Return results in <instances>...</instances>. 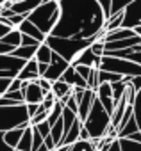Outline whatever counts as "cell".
Wrapping results in <instances>:
<instances>
[{
    "mask_svg": "<svg viewBox=\"0 0 141 151\" xmlns=\"http://www.w3.org/2000/svg\"><path fill=\"white\" fill-rule=\"evenodd\" d=\"M59 9H61L59 22L50 34L54 37L91 39L104 29L105 18L97 0H84V2L61 0Z\"/></svg>",
    "mask_w": 141,
    "mask_h": 151,
    "instance_id": "6da1fadb",
    "label": "cell"
},
{
    "mask_svg": "<svg viewBox=\"0 0 141 151\" xmlns=\"http://www.w3.org/2000/svg\"><path fill=\"white\" fill-rule=\"evenodd\" d=\"M104 30H100L95 37H91V39H63V37H54V36H47L45 37V45L54 52V53H57L61 59H64L68 64H72L73 60H75V57L82 52V50H86V48H89L95 41H104Z\"/></svg>",
    "mask_w": 141,
    "mask_h": 151,
    "instance_id": "7a4b0ae2",
    "label": "cell"
},
{
    "mask_svg": "<svg viewBox=\"0 0 141 151\" xmlns=\"http://www.w3.org/2000/svg\"><path fill=\"white\" fill-rule=\"evenodd\" d=\"M61 16V9H59V0H41V4L25 18L29 20L45 37L52 34L54 27L57 25Z\"/></svg>",
    "mask_w": 141,
    "mask_h": 151,
    "instance_id": "3957f363",
    "label": "cell"
},
{
    "mask_svg": "<svg viewBox=\"0 0 141 151\" xmlns=\"http://www.w3.org/2000/svg\"><path fill=\"white\" fill-rule=\"evenodd\" d=\"M109 126H111V117H109V114L102 109L100 101L95 98V101H93V105H91V110H89L88 117H86L84 123H82V128L88 132L89 140H93V139H104Z\"/></svg>",
    "mask_w": 141,
    "mask_h": 151,
    "instance_id": "277c9868",
    "label": "cell"
},
{
    "mask_svg": "<svg viewBox=\"0 0 141 151\" xmlns=\"http://www.w3.org/2000/svg\"><path fill=\"white\" fill-rule=\"evenodd\" d=\"M29 116L25 105L0 107V133H6L15 128H29Z\"/></svg>",
    "mask_w": 141,
    "mask_h": 151,
    "instance_id": "5b68a950",
    "label": "cell"
},
{
    "mask_svg": "<svg viewBox=\"0 0 141 151\" xmlns=\"http://www.w3.org/2000/svg\"><path fill=\"white\" fill-rule=\"evenodd\" d=\"M98 71H107V73H114L118 77L125 78H136L141 77V66L125 60V59H116V57H100V66Z\"/></svg>",
    "mask_w": 141,
    "mask_h": 151,
    "instance_id": "8992f818",
    "label": "cell"
},
{
    "mask_svg": "<svg viewBox=\"0 0 141 151\" xmlns=\"http://www.w3.org/2000/svg\"><path fill=\"white\" fill-rule=\"evenodd\" d=\"M141 27V0L136 2H129L127 7L123 9V22H121V29H136Z\"/></svg>",
    "mask_w": 141,
    "mask_h": 151,
    "instance_id": "52a82bcc",
    "label": "cell"
},
{
    "mask_svg": "<svg viewBox=\"0 0 141 151\" xmlns=\"http://www.w3.org/2000/svg\"><path fill=\"white\" fill-rule=\"evenodd\" d=\"M68 68H70V64H68L64 59H61L57 53L52 52L50 64H48V68H47V71H45V75H43L41 78H45V80H48V82H55V80H59V78L63 77V73H64Z\"/></svg>",
    "mask_w": 141,
    "mask_h": 151,
    "instance_id": "ba28073f",
    "label": "cell"
},
{
    "mask_svg": "<svg viewBox=\"0 0 141 151\" xmlns=\"http://www.w3.org/2000/svg\"><path fill=\"white\" fill-rule=\"evenodd\" d=\"M70 66H88V68L98 69V66H100V57L93 55V52H91L89 48H86V50H82V52L75 57V60L70 64Z\"/></svg>",
    "mask_w": 141,
    "mask_h": 151,
    "instance_id": "9c48e42d",
    "label": "cell"
},
{
    "mask_svg": "<svg viewBox=\"0 0 141 151\" xmlns=\"http://www.w3.org/2000/svg\"><path fill=\"white\" fill-rule=\"evenodd\" d=\"M39 4H41V0H16V2L11 4V11L15 14H20V16L27 18Z\"/></svg>",
    "mask_w": 141,
    "mask_h": 151,
    "instance_id": "30bf717a",
    "label": "cell"
},
{
    "mask_svg": "<svg viewBox=\"0 0 141 151\" xmlns=\"http://www.w3.org/2000/svg\"><path fill=\"white\" fill-rule=\"evenodd\" d=\"M16 78L22 80V82H36L39 78V75H38V62L34 59L25 62L23 68L20 69V73L16 75Z\"/></svg>",
    "mask_w": 141,
    "mask_h": 151,
    "instance_id": "8fae6325",
    "label": "cell"
},
{
    "mask_svg": "<svg viewBox=\"0 0 141 151\" xmlns=\"http://www.w3.org/2000/svg\"><path fill=\"white\" fill-rule=\"evenodd\" d=\"M23 60L13 57V55H0V71H9V73H15L18 75L20 69L23 68Z\"/></svg>",
    "mask_w": 141,
    "mask_h": 151,
    "instance_id": "7c38bea8",
    "label": "cell"
},
{
    "mask_svg": "<svg viewBox=\"0 0 141 151\" xmlns=\"http://www.w3.org/2000/svg\"><path fill=\"white\" fill-rule=\"evenodd\" d=\"M59 80H63L66 86H70V87H72V89H75V87H79V89H88L86 87V82L79 77V75H77V71L72 68V66H70L64 73H63V77L59 78Z\"/></svg>",
    "mask_w": 141,
    "mask_h": 151,
    "instance_id": "4fadbf2b",
    "label": "cell"
},
{
    "mask_svg": "<svg viewBox=\"0 0 141 151\" xmlns=\"http://www.w3.org/2000/svg\"><path fill=\"white\" fill-rule=\"evenodd\" d=\"M16 30H18L20 34H23V36H29L31 39H34V41H38V43H45V36H43L29 20H23Z\"/></svg>",
    "mask_w": 141,
    "mask_h": 151,
    "instance_id": "5bb4252c",
    "label": "cell"
},
{
    "mask_svg": "<svg viewBox=\"0 0 141 151\" xmlns=\"http://www.w3.org/2000/svg\"><path fill=\"white\" fill-rule=\"evenodd\" d=\"M81 128H82V123H81L79 119H75V121H73V124H72V128H70V130H68V133L64 135V139H63L61 146H73L75 142H79Z\"/></svg>",
    "mask_w": 141,
    "mask_h": 151,
    "instance_id": "9a60e30c",
    "label": "cell"
},
{
    "mask_svg": "<svg viewBox=\"0 0 141 151\" xmlns=\"http://www.w3.org/2000/svg\"><path fill=\"white\" fill-rule=\"evenodd\" d=\"M50 93L54 94L55 101H61L64 96H68L70 93H72V87L66 86L63 80H55V82H52V89H50Z\"/></svg>",
    "mask_w": 141,
    "mask_h": 151,
    "instance_id": "2e32d148",
    "label": "cell"
},
{
    "mask_svg": "<svg viewBox=\"0 0 141 151\" xmlns=\"http://www.w3.org/2000/svg\"><path fill=\"white\" fill-rule=\"evenodd\" d=\"M36 50H38V46H18L16 50H13L11 55L16 57V59H20V60H23V62H29V60L34 59Z\"/></svg>",
    "mask_w": 141,
    "mask_h": 151,
    "instance_id": "e0dca14e",
    "label": "cell"
},
{
    "mask_svg": "<svg viewBox=\"0 0 141 151\" xmlns=\"http://www.w3.org/2000/svg\"><path fill=\"white\" fill-rule=\"evenodd\" d=\"M132 36H136L132 30H129V29H118V30H114V32H109V34H105V36H104V43L123 41V39H129V37H132Z\"/></svg>",
    "mask_w": 141,
    "mask_h": 151,
    "instance_id": "ac0fdd59",
    "label": "cell"
},
{
    "mask_svg": "<svg viewBox=\"0 0 141 151\" xmlns=\"http://www.w3.org/2000/svg\"><path fill=\"white\" fill-rule=\"evenodd\" d=\"M50 59H52V50L45 45V43H41L39 46H38V50H36V55H34V60L38 62V64H50Z\"/></svg>",
    "mask_w": 141,
    "mask_h": 151,
    "instance_id": "d6986e66",
    "label": "cell"
},
{
    "mask_svg": "<svg viewBox=\"0 0 141 151\" xmlns=\"http://www.w3.org/2000/svg\"><path fill=\"white\" fill-rule=\"evenodd\" d=\"M23 130H25V128H15V130L6 132V133H4V142H6L9 147L16 149V146H18V142H20V139H22Z\"/></svg>",
    "mask_w": 141,
    "mask_h": 151,
    "instance_id": "ffe728a7",
    "label": "cell"
},
{
    "mask_svg": "<svg viewBox=\"0 0 141 151\" xmlns=\"http://www.w3.org/2000/svg\"><path fill=\"white\" fill-rule=\"evenodd\" d=\"M31 147H32V126L23 130L22 139L16 146V151H31Z\"/></svg>",
    "mask_w": 141,
    "mask_h": 151,
    "instance_id": "44dd1931",
    "label": "cell"
},
{
    "mask_svg": "<svg viewBox=\"0 0 141 151\" xmlns=\"http://www.w3.org/2000/svg\"><path fill=\"white\" fill-rule=\"evenodd\" d=\"M20 41H22V34L16 30V29H13L7 36H4L2 39H0V43L2 45H6V46H11L13 50H16L18 46H20Z\"/></svg>",
    "mask_w": 141,
    "mask_h": 151,
    "instance_id": "7402d4cb",
    "label": "cell"
},
{
    "mask_svg": "<svg viewBox=\"0 0 141 151\" xmlns=\"http://www.w3.org/2000/svg\"><path fill=\"white\" fill-rule=\"evenodd\" d=\"M63 109H64V105L63 103H59V101H55V105H54V109L48 112V117H47V123L52 126L59 117H61V114H63Z\"/></svg>",
    "mask_w": 141,
    "mask_h": 151,
    "instance_id": "603a6c76",
    "label": "cell"
},
{
    "mask_svg": "<svg viewBox=\"0 0 141 151\" xmlns=\"http://www.w3.org/2000/svg\"><path fill=\"white\" fill-rule=\"evenodd\" d=\"M118 146H120V151H141V144L132 142L129 139H118Z\"/></svg>",
    "mask_w": 141,
    "mask_h": 151,
    "instance_id": "cb8c5ba5",
    "label": "cell"
},
{
    "mask_svg": "<svg viewBox=\"0 0 141 151\" xmlns=\"http://www.w3.org/2000/svg\"><path fill=\"white\" fill-rule=\"evenodd\" d=\"M95 96L97 98H111L113 93H111V84H100L95 91Z\"/></svg>",
    "mask_w": 141,
    "mask_h": 151,
    "instance_id": "d4e9b609",
    "label": "cell"
},
{
    "mask_svg": "<svg viewBox=\"0 0 141 151\" xmlns=\"http://www.w3.org/2000/svg\"><path fill=\"white\" fill-rule=\"evenodd\" d=\"M70 151H95V147H93V144L88 140V142H82V140H79V142H75L72 147H70Z\"/></svg>",
    "mask_w": 141,
    "mask_h": 151,
    "instance_id": "484cf974",
    "label": "cell"
},
{
    "mask_svg": "<svg viewBox=\"0 0 141 151\" xmlns=\"http://www.w3.org/2000/svg\"><path fill=\"white\" fill-rule=\"evenodd\" d=\"M32 128L41 135V139H43V140L50 135V124H48L47 121H43V123H39V124H36V126H32Z\"/></svg>",
    "mask_w": 141,
    "mask_h": 151,
    "instance_id": "4316f807",
    "label": "cell"
},
{
    "mask_svg": "<svg viewBox=\"0 0 141 151\" xmlns=\"http://www.w3.org/2000/svg\"><path fill=\"white\" fill-rule=\"evenodd\" d=\"M75 71H77V75L86 82L88 78H89V75H91V71H93V68H88V66H72Z\"/></svg>",
    "mask_w": 141,
    "mask_h": 151,
    "instance_id": "83f0119b",
    "label": "cell"
},
{
    "mask_svg": "<svg viewBox=\"0 0 141 151\" xmlns=\"http://www.w3.org/2000/svg\"><path fill=\"white\" fill-rule=\"evenodd\" d=\"M41 144H43V139H41V135L32 128V147H31V151H38L39 147H41Z\"/></svg>",
    "mask_w": 141,
    "mask_h": 151,
    "instance_id": "f1b7e54d",
    "label": "cell"
},
{
    "mask_svg": "<svg viewBox=\"0 0 141 151\" xmlns=\"http://www.w3.org/2000/svg\"><path fill=\"white\" fill-rule=\"evenodd\" d=\"M89 50L93 52V55L102 57V55H104V41H95V43L89 46Z\"/></svg>",
    "mask_w": 141,
    "mask_h": 151,
    "instance_id": "f546056e",
    "label": "cell"
},
{
    "mask_svg": "<svg viewBox=\"0 0 141 151\" xmlns=\"http://www.w3.org/2000/svg\"><path fill=\"white\" fill-rule=\"evenodd\" d=\"M36 84L39 86V89H41L43 96H45L47 93H50V89H52V82H48V80H45V78H38V80H36Z\"/></svg>",
    "mask_w": 141,
    "mask_h": 151,
    "instance_id": "4dcf8cb0",
    "label": "cell"
},
{
    "mask_svg": "<svg viewBox=\"0 0 141 151\" xmlns=\"http://www.w3.org/2000/svg\"><path fill=\"white\" fill-rule=\"evenodd\" d=\"M41 43H38V41H34V39H31L29 36H23L22 34V41H20V46H39Z\"/></svg>",
    "mask_w": 141,
    "mask_h": 151,
    "instance_id": "1f68e13d",
    "label": "cell"
},
{
    "mask_svg": "<svg viewBox=\"0 0 141 151\" xmlns=\"http://www.w3.org/2000/svg\"><path fill=\"white\" fill-rule=\"evenodd\" d=\"M11 80H13V78H0V98L7 93V87H9Z\"/></svg>",
    "mask_w": 141,
    "mask_h": 151,
    "instance_id": "d6a6232c",
    "label": "cell"
},
{
    "mask_svg": "<svg viewBox=\"0 0 141 151\" xmlns=\"http://www.w3.org/2000/svg\"><path fill=\"white\" fill-rule=\"evenodd\" d=\"M20 89H22V80L13 78L11 84H9V87H7V93H15V91H20Z\"/></svg>",
    "mask_w": 141,
    "mask_h": 151,
    "instance_id": "836d02e7",
    "label": "cell"
},
{
    "mask_svg": "<svg viewBox=\"0 0 141 151\" xmlns=\"http://www.w3.org/2000/svg\"><path fill=\"white\" fill-rule=\"evenodd\" d=\"M132 109H134V112H141V89L136 93V98H134Z\"/></svg>",
    "mask_w": 141,
    "mask_h": 151,
    "instance_id": "e575fe53",
    "label": "cell"
},
{
    "mask_svg": "<svg viewBox=\"0 0 141 151\" xmlns=\"http://www.w3.org/2000/svg\"><path fill=\"white\" fill-rule=\"evenodd\" d=\"M25 109H27V116H29V121L36 116V112H38V109H39V105H25Z\"/></svg>",
    "mask_w": 141,
    "mask_h": 151,
    "instance_id": "d590c367",
    "label": "cell"
},
{
    "mask_svg": "<svg viewBox=\"0 0 141 151\" xmlns=\"http://www.w3.org/2000/svg\"><path fill=\"white\" fill-rule=\"evenodd\" d=\"M130 86L134 87V91L137 93L141 89V77H136V78H130Z\"/></svg>",
    "mask_w": 141,
    "mask_h": 151,
    "instance_id": "8d00e7d4",
    "label": "cell"
},
{
    "mask_svg": "<svg viewBox=\"0 0 141 151\" xmlns=\"http://www.w3.org/2000/svg\"><path fill=\"white\" fill-rule=\"evenodd\" d=\"M0 151H15L13 147H9V146L4 142V133H0Z\"/></svg>",
    "mask_w": 141,
    "mask_h": 151,
    "instance_id": "74e56055",
    "label": "cell"
},
{
    "mask_svg": "<svg viewBox=\"0 0 141 151\" xmlns=\"http://www.w3.org/2000/svg\"><path fill=\"white\" fill-rule=\"evenodd\" d=\"M11 53H13V48L11 46H6V45L0 43V55H11Z\"/></svg>",
    "mask_w": 141,
    "mask_h": 151,
    "instance_id": "f35d334b",
    "label": "cell"
},
{
    "mask_svg": "<svg viewBox=\"0 0 141 151\" xmlns=\"http://www.w3.org/2000/svg\"><path fill=\"white\" fill-rule=\"evenodd\" d=\"M11 30H13V29H9V27H6V25H2V23H0V39H2L4 36H7Z\"/></svg>",
    "mask_w": 141,
    "mask_h": 151,
    "instance_id": "ab89813d",
    "label": "cell"
},
{
    "mask_svg": "<svg viewBox=\"0 0 141 151\" xmlns=\"http://www.w3.org/2000/svg\"><path fill=\"white\" fill-rule=\"evenodd\" d=\"M109 151H120V146H118V139L116 140H113V144H111V149Z\"/></svg>",
    "mask_w": 141,
    "mask_h": 151,
    "instance_id": "60d3db41",
    "label": "cell"
},
{
    "mask_svg": "<svg viewBox=\"0 0 141 151\" xmlns=\"http://www.w3.org/2000/svg\"><path fill=\"white\" fill-rule=\"evenodd\" d=\"M139 133H141V132H139Z\"/></svg>",
    "mask_w": 141,
    "mask_h": 151,
    "instance_id": "b9f144b4",
    "label": "cell"
},
{
    "mask_svg": "<svg viewBox=\"0 0 141 151\" xmlns=\"http://www.w3.org/2000/svg\"><path fill=\"white\" fill-rule=\"evenodd\" d=\"M15 151H16V149H15Z\"/></svg>",
    "mask_w": 141,
    "mask_h": 151,
    "instance_id": "7bdbcfd3",
    "label": "cell"
}]
</instances>
